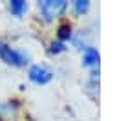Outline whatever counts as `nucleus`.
<instances>
[{
	"label": "nucleus",
	"mask_w": 128,
	"mask_h": 121,
	"mask_svg": "<svg viewBox=\"0 0 128 121\" xmlns=\"http://www.w3.org/2000/svg\"><path fill=\"white\" fill-rule=\"evenodd\" d=\"M0 61L11 68H26L31 62V53L8 40H0Z\"/></svg>",
	"instance_id": "1"
},
{
	"label": "nucleus",
	"mask_w": 128,
	"mask_h": 121,
	"mask_svg": "<svg viewBox=\"0 0 128 121\" xmlns=\"http://www.w3.org/2000/svg\"><path fill=\"white\" fill-rule=\"evenodd\" d=\"M37 9L40 20L50 24V22L60 19L68 11V2H64V0H40V2H37Z\"/></svg>",
	"instance_id": "2"
},
{
	"label": "nucleus",
	"mask_w": 128,
	"mask_h": 121,
	"mask_svg": "<svg viewBox=\"0 0 128 121\" xmlns=\"http://www.w3.org/2000/svg\"><path fill=\"white\" fill-rule=\"evenodd\" d=\"M53 77H55L53 70L48 64H42V62H35V64L30 66V70H28V79L37 86L50 84L53 81Z\"/></svg>",
	"instance_id": "3"
},
{
	"label": "nucleus",
	"mask_w": 128,
	"mask_h": 121,
	"mask_svg": "<svg viewBox=\"0 0 128 121\" xmlns=\"http://www.w3.org/2000/svg\"><path fill=\"white\" fill-rule=\"evenodd\" d=\"M82 53V66L88 68V70H97L99 68V51L95 46H86V48L80 51Z\"/></svg>",
	"instance_id": "4"
},
{
	"label": "nucleus",
	"mask_w": 128,
	"mask_h": 121,
	"mask_svg": "<svg viewBox=\"0 0 128 121\" xmlns=\"http://www.w3.org/2000/svg\"><path fill=\"white\" fill-rule=\"evenodd\" d=\"M8 11L15 19H24L30 11V4L26 0H11V2H8Z\"/></svg>",
	"instance_id": "5"
},
{
	"label": "nucleus",
	"mask_w": 128,
	"mask_h": 121,
	"mask_svg": "<svg viewBox=\"0 0 128 121\" xmlns=\"http://www.w3.org/2000/svg\"><path fill=\"white\" fill-rule=\"evenodd\" d=\"M68 9L72 11L75 17H84L92 9V2L90 0H75V2L68 4Z\"/></svg>",
	"instance_id": "6"
},
{
	"label": "nucleus",
	"mask_w": 128,
	"mask_h": 121,
	"mask_svg": "<svg viewBox=\"0 0 128 121\" xmlns=\"http://www.w3.org/2000/svg\"><path fill=\"white\" fill-rule=\"evenodd\" d=\"M73 35V30H72V24L70 22H62V24L57 28V40H60V42H70V39Z\"/></svg>",
	"instance_id": "7"
},
{
	"label": "nucleus",
	"mask_w": 128,
	"mask_h": 121,
	"mask_svg": "<svg viewBox=\"0 0 128 121\" xmlns=\"http://www.w3.org/2000/svg\"><path fill=\"white\" fill-rule=\"evenodd\" d=\"M68 50V46L64 44V42H60V40H53V42L50 44V48H48V51L51 55H59V53H64V51Z\"/></svg>",
	"instance_id": "8"
},
{
	"label": "nucleus",
	"mask_w": 128,
	"mask_h": 121,
	"mask_svg": "<svg viewBox=\"0 0 128 121\" xmlns=\"http://www.w3.org/2000/svg\"><path fill=\"white\" fill-rule=\"evenodd\" d=\"M0 121H2V119H0Z\"/></svg>",
	"instance_id": "9"
}]
</instances>
